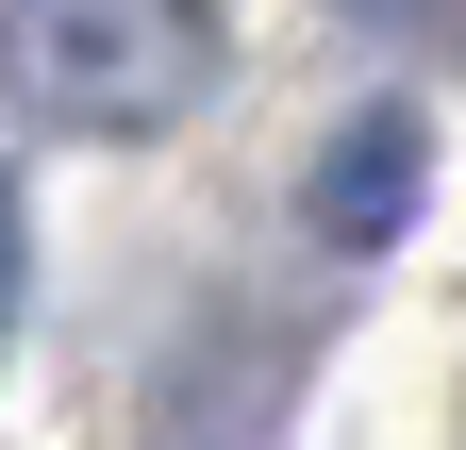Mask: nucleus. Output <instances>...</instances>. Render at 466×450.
<instances>
[{
    "label": "nucleus",
    "instance_id": "nucleus-1",
    "mask_svg": "<svg viewBox=\"0 0 466 450\" xmlns=\"http://www.w3.org/2000/svg\"><path fill=\"white\" fill-rule=\"evenodd\" d=\"M0 84L50 134L134 150V134H167L217 84V17L200 0H0Z\"/></svg>",
    "mask_w": 466,
    "mask_h": 450
},
{
    "label": "nucleus",
    "instance_id": "nucleus-2",
    "mask_svg": "<svg viewBox=\"0 0 466 450\" xmlns=\"http://www.w3.org/2000/svg\"><path fill=\"white\" fill-rule=\"evenodd\" d=\"M400 200H417V118H350V150L317 167V234L333 251H383Z\"/></svg>",
    "mask_w": 466,
    "mask_h": 450
},
{
    "label": "nucleus",
    "instance_id": "nucleus-3",
    "mask_svg": "<svg viewBox=\"0 0 466 450\" xmlns=\"http://www.w3.org/2000/svg\"><path fill=\"white\" fill-rule=\"evenodd\" d=\"M0 333H17V184H0Z\"/></svg>",
    "mask_w": 466,
    "mask_h": 450
}]
</instances>
